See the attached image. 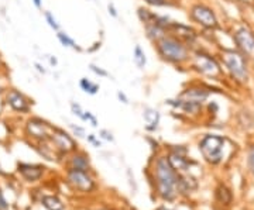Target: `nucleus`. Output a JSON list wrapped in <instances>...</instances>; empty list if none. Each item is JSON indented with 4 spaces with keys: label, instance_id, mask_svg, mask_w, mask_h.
Here are the masks:
<instances>
[{
    "label": "nucleus",
    "instance_id": "nucleus-35",
    "mask_svg": "<svg viewBox=\"0 0 254 210\" xmlns=\"http://www.w3.org/2000/svg\"><path fill=\"white\" fill-rule=\"evenodd\" d=\"M0 209H6V202H4V199H3V196L0 194Z\"/></svg>",
    "mask_w": 254,
    "mask_h": 210
},
{
    "label": "nucleus",
    "instance_id": "nucleus-27",
    "mask_svg": "<svg viewBox=\"0 0 254 210\" xmlns=\"http://www.w3.org/2000/svg\"><path fill=\"white\" fill-rule=\"evenodd\" d=\"M107 10H109V15L112 16V17H115V18H116V17H118V10H116V7H115V4H113V3H109V4H107Z\"/></svg>",
    "mask_w": 254,
    "mask_h": 210
},
{
    "label": "nucleus",
    "instance_id": "nucleus-6",
    "mask_svg": "<svg viewBox=\"0 0 254 210\" xmlns=\"http://www.w3.org/2000/svg\"><path fill=\"white\" fill-rule=\"evenodd\" d=\"M191 17L198 24L203 26L205 29H216L218 27L216 17L213 15V12L206 6H202V4L194 6L191 10Z\"/></svg>",
    "mask_w": 254,
    "mask_h": 210
},
{
    "label": "nucleus",
    "instance_id": "nucleus-18",
    "mask_svg": "<svg viewBox=\"0 0 254 210\" xmlns=\"http://www.w3.org/2000/svg\"><path fill=\"white\" fill-rule=\"evenodd\" d=\"M133 61H135V66L138 69H144L146 64H147V58H146V52L143 51V48L140 45H135V51H133Z\"/></svg>",
    "mask_w": 254,
    "mask_h": 210
},
{
    "label": "nucleus",
    "instance_id": "nucleus-29",
    "mask_svg": "<svg viewBox=\"0 0 254 210\" xmlns=\"http://www.w3.org/2000/svg\"><path fill=\"white\" fill-rule=\"evenodd\" d=\"M118 97H119L120 102H123L124 105H127V103H129V99H127V96H126V95L123 93V92H120V90L118 92Z\"/></svg>",
    "mask_w": 254,
    "mask_h": 210
},
{
    "label": "nucleus",
    "instance_id": "nucleus-25",
    "mask_svg": "<svg viewBox=\"0 0 254 210\" xmlns=\"http://www.w3.org/2000/svg\"><path fill=\"white\" fill-rule=\"evenodd\" d=\"M146 3H149L151 6H157V7H160V6H165L167 4V0H144Z\"/></svg>",
    "mask_w": 254,
    "mask_h": 210
},
{
    "label": "nucleus",
    "instance_id": "nucleus-14",
    "mask_svg": "<svg viewBox=\"0 0 254 210\" xmlns=\"http://www.w3.org/2000/svg\"><path fill=\"white\" fill-rule=\"evenodd\" d=\"M18 171L21 172V175L29 180L38 179L43 174V168L38 165H30V164H20Z\"/></svg>",
    "mask_w": 254,
    "mask_h": 210
},
{
    "label": "nucleus",
    "instance_id": "nucleus-7",
    "mask_svg": "<svg viewBox=\"0 0 254 210\" xmlns=\"http://www.w3.org/2000/svg\"><path fill=\"white\" fill-rule=\"evenodd\" d=\"M195 68L205 75L218 76L220 74V68H219L218 62L212 57L202 54V52H198L195 55Z\"/></svg>",
    "mask_w": 254,
    "mask_h": 210
},
{
    "label": "nucleus",
    "instance_id": "nucleus-1",
    "mask_svg": "<svg viewBox=\"0 0 254 210\" xmlns=\"http://www.w3.org/2000/svg\"><path fill=\"white\" fill-rule=\"evenodd\" d=\"M158 55L167 62L182 64L188 60V51L182 41L172 35H164L155 41Z\"/></svg>",
    "mask_w": 254,
    "mask_h": 210
},
{
    "label": "nucleus",
    "instance_id": "nucleus-21",
    "mask_svg": "<svg viewBox=\"0 0 254 210\" xmlns=\"http://www.w3.org/2000/svg\"><path fill=\"white\" fill-rule=\"evenodd\" d=\"M43 205L48 210H62L64 209V205L61 203L60 200L54 196H45L43 199Z\"/></svg>",
    "mask_w": 254,
    "mask_h": 210
},
{
    "label": "nucleus",
    "instance_id": "nucleus-5",
    "mask_svg": "<svg viewBox=\"0 0 254 210\" xmlns=\"http://www.w3.org/2000/svg\"><path fill=\"white\" fill-rule=\"evenodd\" d=\"M4 100H6L7 105L10 106L12 110L18 112V113H27L31 107L29 97L23 92H20L18 89H15V88H10V89L6 90Z\"/></svg>",
    "mask_w": 254,
    "mask_h": 210
},
{
    "label": "nucleus",
    "instance_id": "nucleus-11",
    "mask_svg": "<svg viewBox=\"0 0 254 210\" xmlns=\"http://www.w3.org/2000/svg\"><path fill=\"white\" fill-rule=\"evenodd\" d=\"M50 138L54 141L57 148L62 151V152H68V151H72L75 148L74 140L67 133H64L62 130L54 129V131H52V134H51Z\"/></svg>",
    "mask_w": 254,
    "mask_h": 210
},
{
    "label": "nucleus",
    "instance_id": "nucleus-32",
    "mask_svg": "<svg viewBox=\"0 0 254 210\" xmlns=\"http://www.w3.org/2000/svg\"><path fill=\"white\" fill-rule=\"evenodd\" d=\"M48 61H50V65L51 66H57L58 65V61L55 57H52V55H48Z\"/></svg>",
    "mask_w": 254,
    "mask_h": 210
},
{
    "label": "nucleus",
    "instance_id": "nucleus-30",
    "mask_svg": "<svg viewBox=\"0 0 254 210\" xmlns=\"http://www.w3.org/2000/svg\"><path fill=\"white\" fill-rule=\"evenodd\" d=\"M249 165L252 168V171L254 172V148L250 152V155H249Z\"/></svg>",
    "mask_w": 254,
    "mask_h": 210
},
{
    "label": "nucleus",
    "instance_id": "nucleus-20",
    "mask_svg": "<svg viewBox=\"0 0 254 210\" xmlns=\"http://www.w3.org/2000/svg\"><path fill=\"white\" fill-rule=\"evenodd\" d=\"M79 86L85 93H89V95H96L99 92V85L92 82L88 78H82L81 82H79Z\"/></svg>",
    "mask_w": 254,
    "mask_h": 210
},
{
    "label": "nucleus",
    "instance_id": "nucleus-12",
    "mask_svg": "<svg viewBox=\"0 0 254 210\" xmlns=\"http://www.w3.org/2000/svg\"><path fill=\"white\" fill-rule=\"evenodd\" d=\"M167 31H171L174 35L172 37H175V38H178L180 41L182 43H192L195 38V32L189 27H186V26H182V24H178V23H172L171 21V24L168 26V29Z\"/></svg>",
    "mask_w": 254,
    "mask_h": 210
},
{
    "label": "nucleus",
    "instance_id": "nucleus-10",
    "mask_svg": "<svg viewBox=\"0 0 254 210\" xmlns=\"http://www.w3.org/2000/svg\"><path fill=\"white\" fill-rule=\"evenodd\" d=\"M68 180L69 183L79 189V191H84V192H88L93 188V182L89 177L85 174V171H79V169H71L69 175H68Z\"/></svg>",
    "mask_w": 254,
    "mask_h": 210
},
{
    "label": "nucleus",
    "instance_id": "nucleus-37",
    "mask_svg": "<svg viewBox=\"0 0 254 210\" xmlns=\"http://www.w3.org/2000/svg\"><path fill=\"white\" fill-rule=\"evenodd\" d=\"M3 90H4V88H3V86H0V93H3Z\"/></svg>",
    "mask_w": 254,
    "mask_h": 210
},
{
    "label": "nucleus",
    "instance_id": "nucleus-8",
    "mask_svg": "<svg viewBox=\"0 0 254 210\" xmlns=\"http://www.w3.org/2000/svg\"><path fill=\"white\" fill-rule=\"evenodd\" d=\"M27 133L34 137V138H38V140H48L52 131H54V127H51L47 121L41 120V119H31L27 121Z\"/></svg>",
    "mask_w": 254,
    "mask_h": 210
},
{
    "label": "nucleus",
    "instance_id": "nucleus-15",
    "mask_svg": "<svg viewBox=\"0 0 254 210\" xmlns=\"http://www.w3.org/2000/svg\"><path fill=\"white\" fill-rule=\"evenodd\" d=\"M168 162H169V165L172 166V169L174 171H186L188 169V165H189V162L186 161V158L184 157V154H181V152H172L171 155H169V158H168Z\"/></svg>",
    "mask_w": 254,
    "mask_h": 210
},
{
    "label": "nucleus",
    "instance_id": "nucleus-34",
    "mask_svg": "<svg viewBox=\"0 0 254 210\" xmlns=\"http://www.w3.org/2000/svg\"><path fill=\"white\" fill-rule=\"evenodd\" d=\"M33 3H34V6L37 9H41L43 7V0H33Z\"/></svg>",
    "mask_w": 254,
    "mask_h": 210
},
{
    "label": "nucleus",
    "instance_id": "nucleus-3",
    "mask_svg": "<svg viewBox=\"0 0 254 210\" xmlns=\"http://www.w3.org/2000/svg\"><path fill=\"white\" fill-rule=\"evenodd\" d=\"M224 138L219 135H206L201 144H199V150L202 152V155L205 157V160L212 164H218L222 161L223 158L224 150Z\"/></svg>",
    "mask_w": 254,
    "mask_h": 210
},
{
    "label": "nucleus",
    "instance_id": "nucleus-19",
    "mask_svg": "<svg viewBox=\"0 0 254 210\" xmlns=\"http://www.w3.org/2000/svg\"><path fill=\"white\" fill-rule=\"evenodd\" d=\"M57 38H58V41H60L61 44L64 45V47H68V48H72L75 51H81V48L78 47V44L75 43L74 40L67 34V32H64V31H57Z\"/></svg>",
    "mask_w": 254,
    "mask_h": 210
},
{
    "label": "nucleus",
    "instance_id": "nucleus-24",
    "mask_svg": "<svg viewBox=\"0 0 254 210\" xmlns=\"http://www.w3.org/2000/svg\"><path fill=\"white\" fill-rule=\"evenodd\" d=\"M89 68H90V71H92L93 74H96V75L102 76V78H106V76H109V74L106 72L105 69H102V68H99V66H96V65H93V64H90Z\"/></svg>",
    "mask_w": 254,
    "mask_h": 210
},
{
    "label": "nucleus",
    "instance_id": "nucleus-23",
    "mask_svg": "<svg viewBox=\"0 0 254 210\" xmlns=\"http://www.w3.org/2000/svg\"><path fill=\"white\" fill-rule=\"evenodd\" d=\"M44 17H45V21L48 23V26L52 29L54 31H60L61 30V26L60 23L57 21V18L54 17V15L51 13V12H44Z\"/></svg>",
    "mask_w": 254,
    "mask_h": 210
},
{
    "label": "nucleus",
    "instance_id": "nucleus-22",
    "mask_svg": "<svg viewBox=\"0 0 254 210\" xmlns=\"http://www.w3.org/2000/svg\"><path fill=\"white\" fill-rule=\"evenodd\" d=\"M72 165H74L72 169L86 171V169H88V166H89V162L86 161V158H85V157H82V155H76V157H74V160H72Z\"/></svg>",
    "mask_w": 254,
    "mask_h": 210
},
{
    "label": "nucleus",
    "instance_id": "nucleus-2",
    "mask_svg": "<svg viewBox=\"0 0 254 210\" xmlns=\"http://www.w3.org/2000/svg\"><path fill=\"white\" fill-rule=\"evenodd\" d=\"M157 180H158V192L167 200L174 199L175 196V186L178 177L175 171L169 165L168 158H160L157 161Z\"/></svg>",
    "mask_w": 254,
    "mask_h": 210
},
{
    "label": "nucleus",
    "instance_id": "nucleus-26",
    "mask_svg": "<svg viewBox=\"0 0 254 210\" xmlns=\"http://www.w3.org/2000/svg\"><path fill=\"white\" fill-rule=\"evenodd\" d=\"M71 129L74 130V133L78 137H85V130L84 129H81V127H78V126H74V124H71Z\"/></svg>",
    "mask_w": 254,
    "mask_h": 210
},
{
    "label": "nucleus",
    "instance_id": "nucleus-31",
    "mask_svg": "<svg viewBox=\"0 0 254 210\" xmlns=\"http://www.w3.org/2000/svg\"><path fill=\"white\" fill-rule=\"evenodd\" d=\"M88 140H89L92 144H95L96 147H101V141H98V140L95 138V134H90L89 137H88Z\"/></svg>",
    "mask_w": 254,
    "mask_h": 210
},
{
    "label": "nucleus",
    "instance_id": "nucleus-17",
    "mask_svg": "<svg viewBox=\"0 0 254 210\" xmlns=\"http://www.w3.org/2000/svg\"><path fill=\"white\" fill-rule=\"evenodd\" d=\"M144 27H146L147 37H149L150 40H152V41H158L161 37H164L165 32H167L163 27H160V26L154 21V18H152V21H150V23H147V24H144Z\"/></svg>",
    "mask_w": 254,
    "mask_h": 210
},
{
    "label": "nucleus",
    "instance_id": "nucleus-16",
    "mask_svg": "<svg viewBox=\"0 0 254 210\" xmlns=\"http://www.w3.org/2000/svg\"><path fill=\"white\" fill-rule=\"evenodd\" d=\"M143 117L147 123V130H155L158 123H160V113L155 110V109H151V107H146L144 112H143Z\"/></svg>",
    "mask_w": 254,
    "mask_h": 210
},
{
    "label": "nucleus",
    "instance_id": "nucleus-9",
    "mask_svg": "<svg viewBox=\"0 0 254 210\" xmlns=\"http://www.w3.org/2000/svg\"><path fill=\"white\" fill-rule=\"evenodd\" d=\"M235 40L243 54L254 58V35L252 31L247 29H239L235 34Z\"/></svg>",
    "mask_w": 254,
    "mask_h": 210
},
{
    "label": "nucleus",
    "instance_id": "nucleus-38",
    "mask_svg": "<svg viewBox=\"0 0 254 210\" xmlns=\"http://www.w3.org/2000/svg\"><path fill=\"white\" fill-rule=\"evenodd\" d=\"M160 210H167V209H160Z\"/></svg>",
    "mask_w": 254,
    "mask_h": 210
},
{
    "label": "nucleus",
    "instance_id": "nucleus-4",
    "mask_svg": "<svg viewBox=\"0 0 254 210\" xmlns=\"http://www.w3.org/2000/svg\"><path fill=\"white\" fill-rule=\"evenodd\" d=\"M223 61L227 66V69L230 71V74L233 78H236L240 82L247 81V69H246V62L244 58L236 51H224Z\"/></svg>",
    "mask_w": 254,
    "mask_h": 210
},
{
    "label": "nucleus",
    "instance_id": "nucleus-33",
    "mask_svg": "<svg viewBox=\"0 0 254 210\" xmlns=\"http://www.w3.org/2000/svg\"><path fill=\"white\" fill-rule=\"evenodd\" d=\"M34 65H35V68H37V71H38V72H41V74H45L44 66H43L41 64H38V62H35Z\"/></svg>",
    "mask_w": 254,
    "mask_h": 210
},
{
    "label": "nucleus",
    "instance_id": "nucleus-13",
    "mask_svg": "<svg viewBox=\"0 0 254 210\" xmlns=\"http://www.w3.org/2000/svg\"><path fill=\"white\" fill-rule=\"evenodd\" d=\"M206 97H208V92H206V90L195 89V88L182 92L180 96V99H182V100L191 102V103H194V105H198V106L202 105V102H203Z\"/></svg>",
    "mask_w": 254,
    "mask_h": 210
},
{
    "label": "nucleus",
    "instance_id": "nucleus-36",
    "mask_svg": "<svg viewBox=\"0 0 254 210\" xmlns=\"http://www.w3.org/2000/svg\"><path fill=\"white\" fill-rule=\"evenodd\" d=\"M4 68V61H3V57H1V54H0V71Z\"/></svg>",
    "mask_w": 254,
    "mask_h": 210
},
{
    "label": "nucleus",
    "instance_id": "nucleus-28",
    "mask_svg": "<svg viewBox=\"0 0 254 210\" xmlns=\"http://www.w3.org/2000/svg\"><path fill=\"white\" fill-rule=\"evenodd\" d=\"M101 137L106 140V141H113V135L112 133H109L107 130H101Z\"/></svg>",
    "mask_w": 254,
    "mask_h": 210
}]
</instances>
